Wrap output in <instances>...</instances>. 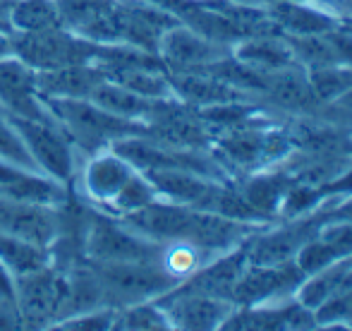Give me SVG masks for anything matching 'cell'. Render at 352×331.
<instances>
[{
    "label": "cell",
    "mask_w": 352,
    "mask_h": 331,
    "mask_svg": "<svg viewBox=\"0 0 352 331\" xmlns=\"http://www.w3.org/2000/svg\"><path fill=\"white\" fill-rule=\"evenodd\" d=\"M53 120L70 137L79 156L113 147L118 140L146 132V125L103 111L91 98H43Z\"/></svg>",
    "instance_id": "obj_1"
},
{
    "label": "cell",
    "mask_w": 352,
    "mask_h": 331,
    "mask_svg": "<svg viewBox=\"0 0 352 331\" xmlns=\"http://www.w3.org/2000/svg\"><path fill=\"white\" fill-rule=\"evenodd\" d=\"M211 149L232 173H250L278 166L292 151V140L287 132V120H278L213 135Z\"/></svg>",
    "instance_id": "obj_2"
},
{
    "label": "cell",
    "mask_w": 352,
    "mask_h": 331,
    "mask_svg": "<svg viewBox=\"0 0 352 331\" xmlns=\"http://www.w3.org/2000/svg\"><path fill=\"white\" fill-rule=\"evenodd\" d=\"M103 290V303L120 310L127 305L158 300L177 281L158 261H89Z\"/></svg>",
    "instance_id": "obj_3"
},
{
    "label": "cell",
    "mask_w": 352,
    "mask_h": 331,
    "mask_svg": "<svg viewBox=\"0 0 352 331\" xmlns=\"http://www.w3.org/2000/svg\"><path fill=\"white\" fill-rule=\"evenodd\" d=\"M161 248L106 211L94 209L84 226L82 252L87 261H158Z\"/></svg>",
    "instance_id": "obj_4"
},
{
    "label": "cell",
    "mask_w": 352,
    "mask_h": 331,
    "mask_svg": "<svg viewBox=\"0 0 352 331\" xmlns=\"http://www.w3.org/2000/svg\"><path fill=\"white\" fill-rule=\"evenodd\" d=\"M98 53L101 43L89 41L65 27L12 34V56H17L36 72L79 65V63H96Z\"/></svg>",
    "instance_id": "obj_5"
},
{
    "label": "cell",
    "mask_w": 352,
    "mask_h": 331,
    "mask_svg": "<svg viewBox=\"0 0 352 331\" xmlns=\"http://www.w3.org/2000/svg\"><path fill=\"white\" fill-rule=\"evenodd\" d=\"M67 300V271L58 269L56 261L17 276V310L22 327L48 329L63 317Z\"/></svg>",
    "instance_id": "obj_6"
},
{
    "label": "cell",
    "mask_w": 352,
    "mask_h": 331,
    "mask_svg": "<svg viewBox=\"0 0 352 331\" xmlns=\"http://www.w3.org/2000/svg\"><path fill=\"white\" fill-rule=\"evenodd\" d=\"M12 122L17 125L32 154L34 166L43 175L70 187L79 168V151L74 149L70 137L60 130V125L56 120H27V118H12Z\"/></svg>",
    "instance_id": "obj_7"
},
{
    "label": "cell",
    "mask_w": 352,
    "mask_h": 331,
    "mask_svg": "<svg viewBox=\"0 0 352 331\" xmlns=\"http://www.w3.org/2000/svg\"><path fill=\"white\" fill-rule=\"evenodd\" d=\"M135 171L137 168L130 161L122 159L118 151H113L108 147V149L84 156L77 168L74 182H77L79 195L84 197L87 204H91L98 211H106L113 197L120 192V187L130 180V175Z\"/></svg>",
    "instance_id": "obj_8"
},
{
    "label": "cell",
    "mask_w": 352,
    "mask_h": 331,
    "mask_svg": "<svg viewBox=\"0 0 352 331\" xmlns=\"http://www.w3.org/2000/svg\"><path fill=\"white\" fill-rule=\"evenodd\" d=\"M305 281V271L295 259L280 264H247L232 290V305H261L292 298Z\"/></svg>",
    "instance_id": "obj_9"
},
{
    "label": "cell",
    "mask_w": 352,
    "mask_h": 331,
    "mask_svg": "<svg viewBox=\"0 0 352 331\" xmlns=\"http://www.w3.org/2000/svg\"><path fill=\"white\" fill-rule=\"evenodd\" d=\"M156 53L163 61V65L168 67V72H197L206 70L213 63L230 56V48L209 41L192 27L177 22L161 36Z\"/></svg>",
    "instance_id": "obj_10"
},
{
    "label": "cell",
    "mask_w": 352,
    "mask_h": 331,
    "mask_svg": "<svg viewBox=\"0 0 352 331\" xmlns=\"http://www.w3.org/2000/svg\"><path fill=\"white\" fill-rule=\"evenodd\" d=\"M0 111L27 120H53L46 101L38 94L36 70L17 56L0 61Z\"/></svg>",
    "instance_id": "obj_11"
},
{
    "label": "cell",
    "mask_w": 352,
    "mask_h": 331,
    "mask_svg": "<svg viewBox=\"0 0 352 331\" xmlns=\"http://www.w3.org/2000/svg\"><path fill=\"white\" fill-rule=\"evenodd\" d=\"M0 233L17 235L29 243L56 248L63 238V206H38L0 197Z\"/></svg>",
    "instance_id": "obj_12"
},
{
    "label": "cell",
    "mask_w": 352,
    "mask_h": 331,
    "mask_svg": "<svg viewBox=\"0 0 352 331\" xmlns=\"http://www.w3.org/2000/svg\"><path fill=\"white\" fill-rule=\"evenodd\" d=\"M173 329H221L235 305L226 298L173 288L156 300Z\"/></svg>",
    "instance_id": "obj_13"
},
{
    "label": "cell",
    "mask_w": 352,
    "mask_h": 331,
    "mask_svg": "<svg viewBox=\"0 0 352 331\" xmlns=\"http://www.w3.org/2000/svg\"><path fill=\"white\" fill-rule=\"evenodd\" d=\"M256 101L274 108L276 113H280L285 118L314 116L319 111V103H316L314 92L309 87L307 70L300 65L266 72L264 87H261V94L256 96Z\"/></svg>",
    "instance_id": "obj_14"
},
{
    "label": "cell",
    "mask_w": 352,
    "mask_h": 331,
    "mask_svg": "<svg viewBox=\"0 0 352 331\" xmlns=\"http://www.w3.org/2000/svg\"><path fill=\"white\" fill-rule=\"evenodd\" d=\"M67 195H70V187L43 175L41 171L0 161V197L3 200L60 209L65 206Z\"/></svg>",
    "instance_id": "obj_15"
},
{
    "label": "cell",
    "mask_w": 352,
    "mask_h": 331,
    "mask_svg": "<svg viewBox=\"0 0 352 331\" xmlns=\"http://www.w3.org/2000/svg\"><path fill=\"white\" fill-rule=\"evenodd\" d=\"M192 214H195V206L156 200L148 206H144V209L118 216V219H122L132 231H137L144 238L153 240L158 245H166L173 243V240H185Z\"/></svg>",
    "instance_id": "obj_16"
},
{
    "label": "cell",
    "mask_w": 352,
    "mask_h": 331,
    "mask_svg": "<svg viewBox=\"0 0 352 331\" xmlns=\"http://www.w3.org/2000/svg\"><path fill=\"white\" fill-rule=\"evenodd\" d=\"M245 245L247 243H242L240 248H232V250L223 252V255H216L209 261H204L195 274L187 276L185 281H180L175 288L230 300L232 290H235L237 281H240V276H242V271H245L247 264H250V261H247Z\"/></svg>",
    "instance_id": "obj_17"
},
{
    "label": "cell",
    "mask_w": 352,
    "mask_h": 331,
    "mask_svg": "<svg viewBox=\"0 0 352 331\" xmlns=\"http://www.w3.org/2000/svg\"><path fill=\"white\" fill-rule=\"evenodd\" d=\"M266 12L283 36H311V34H326L340 27V19L316 0L266 5Z\"/></svg>",
    "instance_id": "obj_18"
},
{
    "label": "cell",
    "mask_w": 352,
    "mask_h": 331,
    "mask_svg": "<svg viewBox=\"0 0 352 331\" xmlns=\"http://www.w3.org/2000/svg\"><path fill=\"white\" fill-rule=\"evenodd\" d=\"M173 87V96L182 101L185 106L192 108H204L213 103H226L237 101V98H254L242 89L232 87L226 80L216 77L209 70H197V72H168Z\"/></svg>",
    "instance_id": "obj_19"
},
{
    "label": "cell",
    "mask_w": 352,
    "mask_h": 331,
    "mask_svg": "<svg viewBox=\"0 0 352 331\" xmlns=\"http://www.w3.org/2000/svg\"><path fill=\"white\" fill-rule=\"evenodd\" d=\"M240 195L247 200V204L254 211H259L269 224L278 221V209L280 202L285 197L287 187L292 185V180L285 175V171L278 166L259 168V171L242 173L235 180Z\"/></svg>",
    "instance_id": "obj_20"
},
{
    "label": "cell",
    "mask_w": 352,
    "mask_h": 331,
    "mask_svg": "<svg viewBox=\"0 0 352 331\" xmlns=\"http://www.w3.org/2000/svg\"><path fill=\"white\" fill-rule=\"evenodd\" d=\"M103 77L96 63H79L36 72V87L43 98H89Z\"/></svg>",
    "instance_id": "obj_21"
},
{
    "label": "cell",
    "mask_w": 352,
    "mask_h": 331,
    "mask_svg": "<svg viewBox=\"0 0 352 331\" xmlns=\"http://www.w3.org/2000/svg\"><path fill=\"white\" fill-rule=\"evenodd\" d=\"M230 56L240 61L242 65L259 72H276L283 67L297 65L295 53L283 34H259L247 36L230 48Z\"/></svg>",
    "instance_id": "obj_22"
},
{
    "label": "cell",
    "mask_w": 352,
    "mask_h": 331,
    "mask_svg": "<svg viewBox=\"0 0 352 331\" xmlns=\"http://www.w3.org/2000/svg\"><path fill=\"white\" fill-rule=\"evenodd\" d=\"M153 182L158 197L173 204L199 206V202L211 192V187L221 180H213L201 173L185 171V168H156V171H142Z\"/></svg>",
    "instance_id": "obj_23"
},
{
    "label": "cell",
    "mask_w": 352,
    "mask_h": 331,
    "mask_svg": "<svg viewBox=\"0 0 352 331\" xmlns=\"http://www.w3.org/2000/svg\"><path fill=\"white\" fill-rule=\"evenodd\" d=\"M91 98L96 106H101L103 111L113 113L118 118H125V120H137V122H146V118L151 116L156 101H148V98L140 96V94L130 92L122 84L108 80L103 77L98 82V87L91 92Z\"/></svg>",
    "instance_id": "obj_24"
},
{
    "label": "cell",
    "mask_w": 352,
    "mask_h": 331,
    "mask_svg": "<svg viewBox=\"0 0 352 331\" xmlns=\"http://www.w3.org/2000/svg\"><path fill=\"white\" fill-rule=\"evenodd\" d=\"M0 261L12 271L14 276H24L36 271L53 261V250L43 245L29 243L17 235L0 233Z\"/></svg>",
    "instance_id": "obj_25"
},
{
    "label": "cell",
    "mask_w": 352,
    "mask_h": 331,
    "mask_svg": "<svg viewBox=\"0 0 352 331\" xmlns=\"http://www.w3.org/2000/svg\"><path fill=\"white\" fill-rule=\"evenodd\" d=\"M10 24H12V34L63 27L58 0H14L10 10Z\"/></svg>",
    "instance_id": "obj_26"
},
{
    "label": "cell",
    "mask_w": 352,
    "mask_h": 331,
    "mask_svg": "<svg viewBox=\"0 0 352 331\" xmlns=\"http://www.w3.org/2000/svg\"><path fill=\"white\" fill-rule=\"evenodd\" d=\"M213 259L209 252L199 250L197 245L187 243V240H173V243H166L161 248V257H158V264L173 276V279L180 284L187 276H192L197 269H199L204 261Z\"/></svg>",
    "instance_id": "obj_27"
},
{
    "label": "cell",
    "mask_w": 352,
    "mask_h": 331,
    "mask_svg": "<svg viewBox=\"0 0 352 331\" xmlns=\"http://www.w3.org/2000/svg\"><path fill=\"white\" fill-rule=\"evenodd\" d=\"M156 200H161V197H158L153 182L146 178V173L135 171L130 175V180L120 187V192L113 197V202L108 204L106 214L125 216V214H132V211H137V209H144V206H148Z\"/></svg>",
    "instance_id": "obj_28"
},
{
    "label": "cell",
    "mask_w": 352,
    "mask_h": 331,
    "mask_svg": "<svg viewBox=\"0 0 352 331\" xmlns=\"http://www.w3.org/2000/svg\"><path fill=\"white\" fill-rule=\"evenodd\" d=\"M285 39L290 43L292 53H295L297 65L305 67V70H314V67H324V65H338L329 32L311 34V36H285Z\"/></svg>",
    "instance_id": "obj_29"
},
{
    "label": "cell",
    "mask_w": 352,
    "mask_h": 331,
    "mask_svg": "<svg viewBox=\"0 0 352 331\" xmlns=\"http://www.w3.org/2000/svg\"><path fill=\"white\" fill-rule=\"evenodd\" d=\"M309 77V87L314 92L316 103L326 106V103L336 101L338 96H343L348 89H352V70L345 65H324L307 70Z\"/></svg>",
    "instance_id": "obj_30"
},
{
    "label": "cell",
    "mask_w": 352,
    "mask_h": 331,
    "mask_svg": "<svg viewBox=\"0 0 352 331\" xmlns=\"http://www.w3.org/2000/svg\"><path fill=\"white\" fill-rule=\"evenodd\" d=\"M113 329H173L168 322V314L156 300H146V303L127 305V308L118 310L116 327Z\"/></svg>",
    "instance_id": "obj_31"
},
{
    "label": "cell",
    "mask_w": 352,
    "mask_h": 331,
    "mask_svg": "<svg viewBox=\"0 0 352 331\" xmlns=\"http://www.w3.org/2000/svg\"><path fill=\"white\" fill-rule=\"evenodd\" d=\"M0 161L38 171V168L34 166V159H32V154H29L27 145H24L22 135H19L17 125H14L12 118L5 111H0Z\"/></svg>",
    "instance_id": "obj_32"
},
{
    "label": "cell",
    "mask_w": 352,
    "mask_h": 331,
    "mask_svg": "<svg viewBox=\"0 0 352 331\" xmlns=\"http://www.w3.org/2000/svg\"><path fill=\"white\" fill-rule=\"evenodd\" d=\"M116 317L118 310L111 308V305H101V308H91L84 310V312H77L72 317H65L56 324V329H113L116 327Z\"/></svg>",
    "instance_id": "obj_33"
},
{
    "label": "cell",
    "mask_w": 352,
    "mask_h": 331,
    "mask_svg": "<svg viewBox=\"0 0 352 331\" xmlns=\"http://www.w3.org/2000/svg\"><path fill=\"white\" fill-rule=\"evenodd\" d=\"M316 235L336 252L338 259L352 255V221H326Z\"/></svg>",
    "instance_id": "obj_34"
},
{
    "label": "cell",
    "mask_w": 352,
    "mask_h": 331,
    "mask_svg": "<svg viewBox=\"0 0 352 331\" xmlns=\"http://www.w3.org/2000/svg\"><path fill=\"white\" fill-rule=\"evenodd\" d=\"M329 36H331V43H333L338 65H345L352 70V34L345 32L343 27H338V29H333V32H329Z\"/></svg>",
    "instance_id": "obj_35"
},
{
    "label": "cell",
    "mask_w": 352,
    "mask_h": 331,
    "mask_svg": "<svg viewBox=\"0 0 352 331\" xmlns=\"http://www.w3.org/2000/svg\"><path fill=\"white\" fill-rule=\"evenodd\" d=\"M0 300L17 305V276L0 261Z\"/></svg>",
    "instance_id": "obj_36"
},
{
    "label": "cell",
    "mask_w": 352,
    "mask_h": 331,
    "mask_svg": "<svg viewBox=\"0 0 352 331\" xmlns=\"http://www.w3.org/2000/svg\"><path fill=\"white\" fill-rule=\"evenodd\" d=\"M0 329H22V317H19L17 305L0 300Z\"/></svg>",
    "instance_id": "obj_37"
},
{
    "label": "cell",
    "mask_w": 352,
    "mask_h": 331,
    "mask_svg": "<svg viewBox=\"0 0 352 331\" xmlns=\"http://www.w3.org/2000/svg\"><path fill=\"white\" fill-rule=\"evenodd\" d=\"M316 3L324 5V8H329L338 19L352 17V0H316Z\"/></svg>",
    "instance_id": "obj_38"
},
{
    "label": "cell",
    "mask_w": 352,
    "mask_h": 331,
    "mask_svg": "<svg viewBox=\"0 0 352 331\" xmlns=\"http://www.w3.org/2000/svg\"><path fill=\"white\" fill-rule=\"evenodd\" d=\"M8 56H12V34L0 29V61Z\"/></svg>",
    "instance_id": "obj_39"
},
{
    "label": "cell",
    "mask_w": 352,
    "mask_h": 331,
    "mask_svg": "<svg viewBox=\"0 0 352 331\" xmlns=\"http://www.w3.org/2000/svg\"><path fill=\"white\" fill-rule=\"evenodd\" d=\"M223 3H237V5H261L259 0H223Z\"/></svg>",
    "instance_id": "obj_40"
},
{
    "label": "cell",
    "mask_w": 352,
    "mask_h": 331,
    "mask_svg": "<svg viewBox=\"0 0 352 331\" xmlns=\"http://www.w3.org/2000/svg\"><path fill=\"white\" fill-rule=\"evenodd\" d=\"M340 27H343L345 32L352 34V17H343V19H340Z\"/></svg>",
    "instance_id": "obj_41"
},
{
    "label": "cell",
    "mask_w": 352,
    "mask_h": 331,
    "mask_svg": "<svg viewBox=\"0 0 352 331\" xmlns=\"http://www.w3.org/2000/svg\"><path fill=\"white\" fill-rule=\"evenodd\" d=\"M259 3L266 8V5H276V3H295V0H259Z\"/></svg>",
    "instance_id": "obj_42"
}]
</instances>
